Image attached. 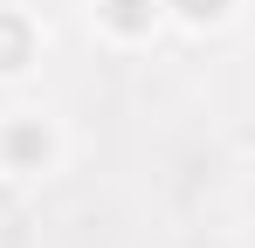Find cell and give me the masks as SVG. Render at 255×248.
<instances>
[{
    "instance_id": "obj_1",
    "label": "cell",
    "mask_w": 255,
    "mask_h": 248,
    "mask_svg": "<svg viewBox=\"0 0 255 248\" xmlns=\"http://www.w3.org/2000/svg\"><path fill=\"white\" fill-rule=\"evenodd\" d=\"M28 62V28L14 14H0V69H21Z\"/></svg>"
},
{
    "instance_id": "obj_2",
    "label": "cell",
    "mask_w": 255,
    "mask_h": 248,
    "mask_svg": "<svg viewBox=\"0 0 255 248\" xmlns=\"http://www.w3.org/2000/svg\"><path fill=\"white\" fill-rule=\"evenodd\" d=\"M111 21H118L125 35H138V28H145L152 14H145V0H111Z\"/></svg>"
},
{
    "instance_id": "obj_3",
    "label": "cell",
    "mask_w": 255,
    "mask_h": 248,
    "mask_svg": "<svg viewBox=\"0 0 255 248\" xmlns=\"http://www.w3.org/2000/svg\"><path fill=\"white\" fill-rule=\"evenodd\" d=\"M179 7H186L193 21H214V14H228V0H179Z\"/></svg>"
}]
</instances>
